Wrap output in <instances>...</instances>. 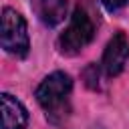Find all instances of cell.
Instances as JSON below:
<instances>
[{
	"label": "cell",
	"mask_w": 129,
	"mask_h": 129,
	"mask_svg": "<svg viewBox=\"0 0 129 129\" xmlns=\"http://www.w3.org/2000/svg\"><path fill=\"white\" fill-rule=\"evenodd\" d=\"M95 38V22L91 14L85 10V6H77L73 10V16L69 20V26L58 36V48L67 56L79 54L91 40Z\"/></svg>",
	"instance_id": "obj_2"
},
{
	"label": "cell",
	"mask_w": 129,
	"mask_h": 129,
	"mask_svg": "<svg viewBox=\"0 0 129 129\" xmlns=\"http://www.w3.org/2000/svg\"><path fill=\"white\" fill-rule=\"evenodd\" d=\"M99 2L105 6V10H109V12H117V10H121L123 6H127L129 0H99Z\"/></svg>",
	"instance_id": "obj_7"
},
{
	"label": "cell",
	"mask_w": 129,
	"mask_h": 129,
	"mask_svg": "<svg viewBox=\"0 0 129 129\" xmlns=\"http://www.w3.org/2000/svg\"><path fill=\"white\" fill-rule=\"evenodd\" d=\"M0 107H2V129H26L28 111L16 97H12L10 93H2Z\"/></svg>",
	"instance_id": "obj_5"
},
{
	"label": "cell",
	"mask_w": 129,
	"mask_h": 129,
	"mask_svg": "<svg viewBox=\"0 0 129 129\" xmlns=\"http://www.w3.org/2000/svg\"><path fill=\"white\" fill-rule=\"evenodd\" d=\"M69 0H38V16L46 26H56L64 20Z\"/></svg>",
	"instance_id": "obj_6"
},
{
	"label": "cell",
	"mask_w": 129,
	"mask_h": 129,
	"mask_svg": "<svg viewBox=\"0 0 129 129\" xmlns=\"http://www.w3.org/2000/svg\"><path fill=\"white\" fill-rule=\"evenodd\" d=\"M2 48L18 58H24L30 50L26 20L20 12H16L10 6L2 8Z\"/></svg>",
	"instance_id": "obj_3"
},
{
	"label": "cell",
	"mask_w": 129,
	"mask_h": 129,
	"mask_svg": "<svg viewBox=\"0 0 129 129\" xmlns=\"http://www.w3.org/2000/svg\"><path fill=\"white\" fill-rule=\"evenodd\" d=\"M71 93H73V79L62 71H54L40 81V85L34 91V97L38 105L46 111V117L56 123L69 113Z\"/></svg>",
	"instance_id": "obj_1"
},
{
	"label": "cell",
	"mask_w": 129,
	"mask_h": 129,
	"mask_svg": "<svg viewBox=\"0 0 129 129\" xmlns=\"http://www.w3.org/2000/svg\"><path fill=\"white\" fill-rule=\"evenodd\" d=\"M127 60H129V38L125 36V32L119 30L107 42L105 52H103L101 67H103V71L109 77H117V75L123 73Z\"/></svg>",
	"instance_id": "obj_4"
}]
</instances>
